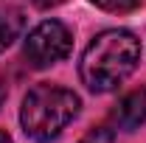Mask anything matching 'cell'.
Wrapping results in <instances>:
<instances>
[{
	"label": "cell",
	"instance_id": "7a4b0ae2",
	"mask_svg": "<svg viewBox=\"0 0 146 143\" xmlns=\"http://www.w3.org/2000/svg\"><path fill=\"white\" fill-rule=\"evenodd\" d=\"M79 95L59 84H34L20 107L23 132L36 143H48L62 135V129L79 115Z\"/></svg>",
	"mask_w": 146,
	"mask_h": 143
},
{
	"label": "cell",
	"instance_id": "3957f363",
	"mask_svg": "<svg viewBox=\"0 0 146 143\" xmlns=\"http://www.w3.org/2000/svg\"><path fill=\"white\" fill-rule=\"evenodd\" d=\"M73 45V34L70 28L59 20H42L31 34L25 36V48L23 54L28 59L31 68H51L56 62H62L65 56L70 54Z\"/></svg>",
	"mask_w": 146,
	"mask_h": 143
},
{
	"label": "cell",
	"instance_id": "ba28073f",
	"mask_svg": "<svg viewBox=\"0 0 146 143\" xmlns=\"http://www.w3.org/2000/svg\"><path fill=\"white\" fill-rule=\"evenodd\" d=\"M59 3H65V0H34L36 9H54V6H59Z\"/></svg>",
	"mask_w": 146,
	"mask_h": 143
},
{
	"label": "cell",
	"instance_id": "6da1fadb",
	"mask_svg": "<svg viewBox=\"0 0 146 143\" xmlns=\"http://www.w3.org/2000/svg\"><path fill=\"white\" fill-rule=\"evenodd\" d=\"M141 62V39L127 28H107L93 36L79 62L82 84L90 93H110L124 84Z\"/></svg>",
	"mask_w": 146,
	"mask_h": 143
},
{
	"label": "cell",
	"instance_id": "5b68a950",
	"mask_svg": "<svg viewBox=\"0 0 146 143\" xmlns=\"http://www.w3.org/2000/svg\"><path fill=\"white\" fill-rule=\"evenodd\" d=\"M23 31V17L20 14H0V54L14 42Z\"/></svg>",
	"mask_w": 146,
	"mask_h": 143
},
{
	"label": "cell",
	"instance_id": "277c9868",
	"mask_svg": "<svg viewBox=\"0 0 146 143\" xmlns=\"http://www.w3.org/2000/svg\"><path fill=\"white\" fill-rule=\"evenodd\" d=\"M112 121L124 132H135L138 126L143 124L146 121V87H138L132 93H127L118 101L115 112H112Z\"/></svg>",
	"mask_w": 146,
	"mask_h": 143
},
{
	"label": "cell",
	"instance_id": "30bf717a",
	"mask_svg": "<svg viewBox=\"0 0 146 143\" xmlns=\"http://www.w3.org/2000/svg\"><path fill=\"white\" fill-rule=\"evenodd\" d=\"M0 95H3V93H0Z\"/></svg>",
	"mask_w": 146,
	"mask_h": 143
},
{
	"label": "cell",
	"instance_id": "52a82bcc",
	"mask_svg": "<svg viewBox=\"0 0 146 143\" xmlns=\"http://www.w3.org/2000/svg\"><path fill=\"white\" fill-rule=\"evenodd\" d=\"M79 143H112V129L107 126H98V129H90Z\"/></svg>",
	"mask_w": 146,
	"mask_h": 143
},
{
	"label": "cell",
	"instance_id": "9c48e42d",
	"mask_svg": "<svg viewBox=\"0 0 146 143\" xmlns=\"http://www.w3.org/2000/svg\"><path fill=\"white\" fill-rule=\"evenodd\" d=\"M0 143H11V138H9V132H3V129H0Z\"/></svg>",
	"mask_w": 146,
	"mask_h": 143
},
{
	"label": "cell",
	"instance_id": "8992f818",
	"mask_svg": "<svg viewBox=\"0 0 146 143\" xmlns=\"http://www.w3.org/2000/svg\"><path fill=\"white\" fill-rule=\"evenodd\" d=\"M93 6H98L101 11H112V14H124V11H132L138 9L143 0H90Z\"/></svg>",
	"mask_w": 146,
	"mask_h": 143
}]
</instances>
